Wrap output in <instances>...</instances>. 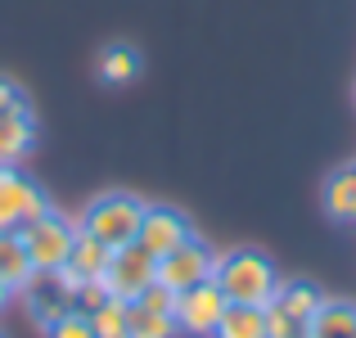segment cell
Masks as SVG:
<instances>
[{
	"label": "cell",
	"mask_w": 356,
	"mask_h": 338,
	"mask_svg": "<svg viewBox=\"0 0 356 338\" xmlns=\"http://www.w3.org/2000/svg\"><path fill=\"white\" fill-rule=\"evenodd\" d=\"M212 280L221 284L226 303H248V307H266L280 289V275L270 266V257L257 248H235L226 257H217Z\"/></svg>",
	"instance_id": "obj_1"
},
{
	"label": "cell",
	"mask_w": 356,
	"mask_h": 338,
	"mask_svg": "<svg viewBox=\"0 0 356 338\" xmlns=\"http://www.w3.org/2000/svg\"><path fill=\"white\" fill-rule=\"evenodd\" d=\"M140 217H145V199H136V194H127V190H108V194H99V199L86 203L77 230L95 234L108 248H127L140 234Z\"/></svg>",
	"instance_id": "obj_2"
},
{
	"label": "cell",
	"mask_w": 356,
	"mask_h": 338,
	"mask_svg": "<svg viewBox=\"0 0 356 338\" xmlns=\"http://www.w3.org/2000/svg\"><path fill=\"white\" fill-rule=\"evenodd\" d=\"M18 234H23V248L27 257H32L36 271H59L63 261H68L72 252V239H77V225H72L68 217H59V212H45V217L18 225Z\"/></svg>",
	"instance_id": "obj_3"
},
{
	"label": "cell",
	"mask_w": 356,
	"mask_h": 338,
	"mask_svg": "<svg viewBox=\"0 0 356 338\" xmlns=\"http://www.w3.org/2000/svg\"><path fill=\"white\" fill-rule=\"evenodd\" d=\"M50 212V199L36 181H27L18 167L0 163V230H18V225L36 221Z\"/></svg>",
	"instance_id": "obj_4"
},
{
	"label": "cell",
	"mask_w": 356,
	"mask_h": 338,
	"mask_svg": "<svg viewBox=\"0 0 356 338\" xmlns=\"http://www.w3.org/2000/svg\"><path fill=\"white\" fill-rule=\"evenodd\" d=\"M158 280V257L149 248H140V243H127V248H113V257H108L104 266V289L122 303H136L140 289H149Z\"/></svg>",
	"instance_id": "obj_5"
},
{
	"label": "cell",
	"mask_w": 356,
	"mask_h": 338,
	"mask_svg": "<svg viewBox=\"0 0 356 338\" xmlns=\"http://www.w3.org/2000/svg\"><path fill=\"white\" fill-rule=\"evenodd\" d=\"M226 293H221L217 280H203V284L194 289H181L176 293V330L181 334H194V338H212V330H217L221 312H226Z\"/></svg>",
	"instance_id": "obj_6"
},
{
	"label": "cell",
	"mask_w": 356,
	"mask_h": 338,
	"mask_svg": "<svg viewBox=\"0 0 356 338\" xmlns=\"http://www.w3.org/2000/svg\"><path fill=\"white\" fill-rule=\"evenodd\" d=\"M212 266H217V252L203 239H185L181 248L158 257V284L181 293V289H194V284H203V280H212Z\"/></svg>",
	"instance_id": "obj_7"
},
{
	"label": "cell",
	"mask_w": 356,
	"mask_h": 338,
	"mask_svg": "<svg viewBox=\"0 0 356 338\" xmlns=\"http://www.w3.org/2000/svg\"><path fill=\"white\" fill-rule=\"evenodd\" d=\"M185 239H194V225L185 212L167 208V203H145V217H140V234L136 243L149 248L154 257H167L172 248H181Z\"/></svg>",
	"instance_id": "obj_8"
},
{
	"label": "cell",
	"mask_w": 356,
	"mask_h": 338,
	"mask_svg": "<svg viewBox=\"0 0 356 338\" xmlns=\"http://www.w3.org/2000/svg\"><path fill=\"white\" fill-rule=\"evenodd\" d=\"M18 293L27 298V312H32V321L41 325V330H50L54 321H63V316L72 312V289L59 271H32V280H27Z\"/></svg>",
	"instance_id": "obj_9"
},
{
	"label": "cell",
	"mask_w": 356,
	"mask_h": 338,
	"mask_svg": "<svg viewBox=\"0 0 356 338\" xmlns=\"http://www.w3.org/2000/svg\"><path fill=\"white\" fill-rule=\"evenodd\" d=\"M108 257H113V248H108V243H99L95 234L77 230V239H72V252H68V261L59 266V275L68 280V289L86 284V280H104Z\"/></svg>",
	"instance_id": "obj_10"
},
{
	"label": "cell",
	"mask_w": 356,
	"mask_h": 338,
	"mask_svg": "<svg viewBox=\"0 0 356 338\" xmlns=\"http://www.w3.org/2000/svg\"><path fill=\"white\" fill-rule=\"evenodd\" d=\"M32 145H36V118H32V104L5 108V113H0V163L14 167L23 154H32Z\"/></svg>",
	"instance_id": "obj_11"
},
{
	"label": "cell",
	"mask_w": 356,
	"mask_h": 338,
	"mask_svg": "<svg viewBox=\"0 0 356 338\" xmlns=\"http://www.w3.org/2000/svg\"><path fill=\"white\" fill-rule=\"evenodd\" d=\"M312 338H356V303L348 298H325L316 307V316L307 321Z\"/></svg>",
	"instance_id": "obj_12"
},
{
	"label": "cell",
	"mask_w": 356,
	"mask_h": 338,
	"mask_svg": "<svg viewBox=\"0 0 356 338\" xmlns=\"http://www.w3.org/2000/svg\"><path fill=\"white\" fill-rule=\"evenodd\" d=\"M270 303H275L280 312H289L307 330V321L316 316V307H321L325 298H321V289H316L312 280H280V289H275V298H270Z\"/></svg>",
	"instance_id": "obj_13"
},
{
	"label": "cell",
	"mask_w": 356,
	"mask_h": 338,
	"mask_svg": "<svg viewBox=\"0 0 356 338\" xmlns=\"http://www.w3.org/2000/svg\"><path fill=\"white\" fill-rule=\"evenodd\" d=\"M321 199H325V212H330L334 221H356V163L330 172Z\"/></svg>",
	"instance_id": "obj_14"
},
{
	"label": "cell",
	"mask_w": 356,
	"mask_h": 338,
	"mask_svg": "<svg viewBox=\"0 0 356 338\" xmlns=\"http://www.w3.org/2000/svg\"><path fill=\"white\" fill-rule=\"evenodd\" d=\"M212 338H266V312L261 307H248V303H230L221 312Z\"/></svg>",
	"instance_id": "obj_15"
},
{
	"label": "cell",
	"mask_w": 356,
	"mask_h": 338,
	"mask_svg": "<svg viewBox=\"0 0 356 338\" xmlns=\"http://www.w3.org/2000/svg\"><path fill=\"white\" fill-rule=\"evenodd\" d=\"M32 257H27L23 248V234L18 230H0V280H5L9 289H23L27 280H32Z\"/></svg>",
	"instance_id": "obj_16"
},
{
	"label": "cell",
	"mask_w": 356,
	"mask_h": 338,
	"mask_svg": "<svg viewBox=\"0 0 356 338\" xmlns=\"http://www.w3.org/2000/svg\"><path fill=\"white\" fill-rule=\"evenodd\" d=\"M140 68H145V59H140V50H131V45H108L104 59H99V77H104L108 86H127V81H136Z\"/></svg>",
	"instance_id": "obj_17"
},
{
	"label": "cell",
	"mask_w": 356,
	"mask_h": 338,
	"mask_svg": "<svg viewBox=\"0 0 356 338\" xmlns=\"http://www.w3.org/2000/svg\"><path fill=\"white\" fill-rule=\"evenodd\" d=\"M90 330H95V338H127V321H131V303H122V298L108 293L104 303L95 307V312L86 316Z\"/></svg>",
	"instance_id": "obj_18"
},
{
	"label": "cell",
	"mask_w": 356,
	"mask_h": 338,
	"mask_svg": "<svg viewBox=\"0 0 356 338\" xmlns=\"http://www.w3.org/2000/svg\"><path fill=\"white\" fill-rule=\"evenodd\" d=\"M176 316L149 312V307L131 303V321H127V338H176Z\"/></svg>",
	"instance_id": "obj_19"
},
{
	"label": "cell",
	"mask_w": 356,
	"mask_h": 338,
	"mask_svg": "<svg viewBox=\"0 0 356 338\" xmlns=\"http://www.w3.org/2000/svg\"><path fill=\"white\" fill-rule=\"evenodd\" d=\"M261 312H266V338H298V334H307L302 325H298L289 312H280L275 303H266Z\"/></svg>",
	"instance_id": "obj_20"
},
{
	"label": "cell",
	"mask_w": 356,
	"mask_h": 338,
	"mask_svg": "<svg viewBox=\"0 0 356 338\" xmlns=\"http://www.w3.org/2000/svg\"><path fill=\"white\" fill-rule=\"evenodd\" d=\"M108 298V289H104V280H86V284H77L72 289V312H81V316H90L99 303Z\"/></svg>",
	"instance_id": "obj_21"
},
{
	"label": "cell",
	"mask_w": 356,
	"mask_h": 338,
	"mask_svg": "<svg viewBox=\"0 0 356 338\" xmlns=\"http://www.w3.org/2000/svg\"><path fill=\"white\" fill-rule=\"evenodd\" d=\"M136 303H140V307H149V312H163V316H172V312H176V293H172L167 284H158V280H154L149 289H140Z\"/></svg>",
	"instance_id": "obj_22"
},
{
	"label": "cell",
	"mask_w": 356,
	"mask_h": 338,
	"mask_svg": "<svg viewBox=\"0 0 356 338\" xmlns=\"http://www.w3.org/2000/svg\"><path fill=\"white\" fill-rule=\"evenodd\" d=\"M45 334H50V338H95V330H90V321L81 312H68L63 321H54Z\"/></svg>",
	"instance_id": "obj_23"
},
{
	"label": "cell",
	"mask_w": 356,
	"mask_h": 338,
	"mask_svg": "<svg viewBox=\"0 0 356 338\" xmlns=\"http://www.w3.org/2000/svg\"><path fill=\"white\" fill-rule=\"evenodd\" d=\"M23 104H27L23 86H18V81H9V77H0V113H5V108H23Z\"/></svg>",
	"instance_id": "obj_24"
},
{
	"label": "cell",
	"mask_w": 356,
	"mask_h": 338,
	"mask_svg": "<svg viewBox=\"0 0 356 338\" xmlns=\"http://www.w3.org/2000/svg\"><path fill=\"white\" fill-rule=\"evenodd\" d=\"M9 293H14V289L5 284V280H0V312H5V303H9Z\"/></svg>",
	"instance_id": "obj_25"
},
{
	"label": "cell",
	"mask_w": 356,
	"mask_h": 338,
	"mask_svg": "<svg viewBox=\"0 0 356 338\" xmlns=\"http://www.w3.org/2000/svg\"><path fill=\"white\" fill-rule=\"evenodd\" d=\"M0 338H9V334H5V330H0Z\"/></svg>",
	"instance_id": "obj_26"
},
{
	"label": "cell",
	"mask_w": 356,
	"mask_h": 338,
	"mask_svg": "<svg viewBox=\"0 0 356 338\" xmlns=\"http://www.w3.org/2000/svg\"><path fill=\"white\" fill-rule=\"evenodd\" d=\"M298 338H312V334H298Z\"/></svg>",
	"instance_id": "obj_27"
}]
</instances>
